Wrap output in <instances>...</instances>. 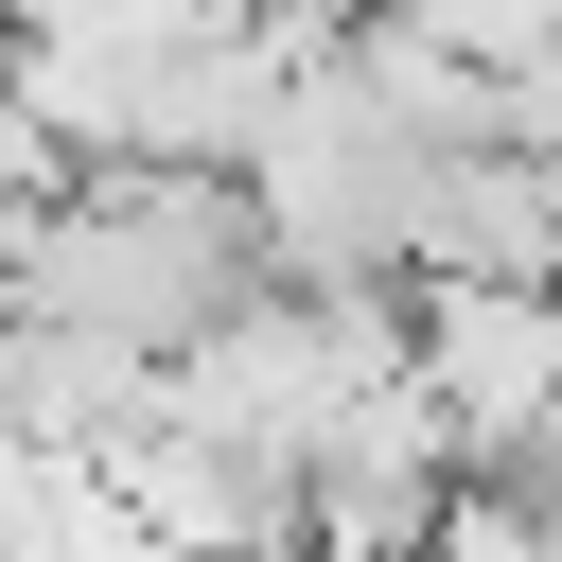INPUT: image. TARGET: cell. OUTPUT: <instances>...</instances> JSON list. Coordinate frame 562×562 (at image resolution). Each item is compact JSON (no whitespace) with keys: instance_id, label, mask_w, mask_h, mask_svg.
Wrapping results in <instances>:
<instances>
[{"instance_id":"cell-1","label":"cell","mask_w":562,"mask_h":562,"mask_svg":"<svg viewBox=\"0 0 562 562\" xmlns=\"http://www.w3.org/2000/svg\"><path fill=\"white\" fill-rule=\"evenodd\" d=\"M263 281H281V263H263L246 176H70V193L18 228L0 316H18V334H88V351L176 369V351H211Z\"/></svg>"}]
</instances>
